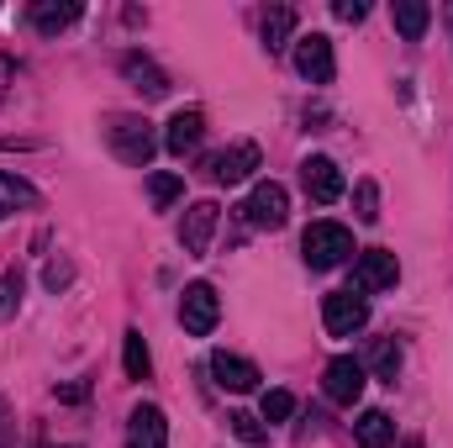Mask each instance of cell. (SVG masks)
Masks as SVG:
<instances>
[{"label":"cell","instance_id":"f546056e","mask_svg":"<svg viewBox=\"0 0 453 448\" xmlns=\"http://www.w3.org/2000/svg\"><path fill=\"white\" fill-rule=\"evenodd\" d=\"M16 444V422H11V406L0 401V448H11Z\"/></svg>","mask_w":453,"mask_h":448},{"label":"cell","instance_id":"ba28073f","mask_svg":"<svg viewBox=\"0 0 453 448\" xmlns=\"http://www.w3.org/2000/svg\"><path fill=\"white\" fill-rule=\"evenodd\" d=\"M217 222H222V206H217V201L185 206V217H180V248L201 259V253L211 248V237H217Z\"/></svg>","mask_w":453,"mask_h":448},{"label":"cell","instance_id":"ac0fdd59","mask_svg":"<svg viewBox=\"0 0 453 448\" xmlns=\"http://www.w3.org/2000/svg\"><path fill=\"white\" fill-rule=\"evenodd\" d=\"M37 201H42V196H37L21 174H0V222H5L11 212H32Z\"/></svg>","mask_w":453,"mask_h":448},{"label":"cell","instance_id":"6da1fadb","mask_svg":"<svg viewBox=\"0 0 453 448\" xmlns=\"http://www.w3.org/2000/svg\"><path fill=\"white\" fill-rule=\"evenodd\" d=\"M106 143H111L116 158L132 164V169H148L153 153H158V132H153V121H148V116H132V112L106 116Z\"/></svg>","mask_w":453,"mask_h":448},{"label":"cell","instance_id":"e0dca14e","mask_svg":"<svg viewBox=\"0 0 453 448\" xmlns=\"http://www.w3.org/2000/svg\"><path fill=\"white\" fill-rule=\"evenodd\" d=\"M390 16H395V32H401L406 42H422V32H427V21H433V5H427V0H395Z\"/></svg>","mask_w":453,"mask_h":448},{"label":"cell","instance_id":"484cf974","mask_svg":"<svg viewBox=\"0 0 453 448\" xmlns=\"http://www.w3.org/2000/svg\"><path fill=\"white\" fill-rule=\"evenodd\" d=\"M296 412V396L290 390H264V422H285Z\"/></svg>","mask_w":453,"mask_h":448},{"label":"cell","instance_id":"9a60e30c","mask_svg":"<svg viewBox=\"0 0 453 448\" xmlns=\"http://www.w3.org/2000/svg\"><path fill=\"white\" fill-rule=\"evenodd\" d=\"M127 433H132V448H169V422L158 406H137Z\"/></svg>","mask_w":453,"mask_h":448},{"label":"cell","instance_id":"f1b7e54d","mask_svg":"<svg viewBox=\"0 0 453 448\" xmlns=\"http://www.w3.org/2000/svg\"><path fill=\"white\" fill-rule=\"evenodd\" d=\"M333 11H338V21H364V16H369V5H364V0H338Z\"/></svg>","mask_w":453,"mask_h":448},{"label":"cell","instance_id":"277c9868","mask_svg":"<svg viewBox=\"0 0 453 448\" xmlns=\"http://www.w3.org/2000/svg\"><path fill=\"white\" fill-rule=\"evenodd\" d=\"M322 322H327L333 337L364 333V322H369V296H358V290H333V296L322 301Z\"/></svg>","mask_w":453,"mask_h":448},{"label":"cell","instance_id":"3957f363","mask_svg":"<svg viewBox=\"0 0 453 448\" xmlns=\"http://www.w3.org/2000/svg\"><path fill=\"white\" fill-rule=\"evenodd\" d=\"M180 322H185V333L190 337L217 333V322H222V301H217V290H211L206 280L185 285V296H180Z\"/></svg>","mask_w":453,"mask_h":448},{"label":"cell","instance_id":"52a82bcc","mask_svg":"<svg viewBox=\"0 0 453 448\" xmlns=\"http://www.w3.org/2000/svg\"><path fill=\"white\" fill-rule=\"evenodd\" d=\"M242 217L248 227H285L290 222V196H285V185H274V180H258L253 185V196H248V206H242Z\"/></svg>","mask_w":453,"mask_h":448},{"label":"cell","instance_id":"d6a6232c","mask_svg":"<svg viewBox=\"0 0 453 448\" xmlns=\"http://www.w3.org/2000/svg\"><path fill=\"white\" fill-rule=\"evenodd\" d=\"M406 448H427V444H422V438H406Z\"/></svg>","mask_w":453,"mask_h":448},{"label":"cell","instance_id":"4fadbf2b","mask_svg":"<svg viewBox=\"0 0 453 448\" xmlns=\"http://www.w3.org/2000/svg\"><path fill=\"white\" fill-rule=\"evenodd\" d=\"M121 74H127V85H132L142 101H164V96H169V74H164L153 58H142V53H127V58H121Z\"/></svg>","mask_w":453,"mask_h":448},{"label":"cell","instance_id":"83f0119b","mask_svg":"<svg viewBox=\"0 0 453 448\" xmlns=\"http://www.w3.org/2000/svg\"><path fill=\"white\" fill-rule=\"evenodd\" d=\"M69 280H74V269H69V264H64V259H53V264H48V269H42V285H48V290H53V296H58V290H64V285H69Z\"/></svg>","mask_w":453,"mask_h":448},{"label":"cell","instance_id":"836d02e7","mask_svg":"<svg viewBox=\"0 0 453 448\" xmlns=\"http://www.w3.org/2000/svg\"><path fill=\"white\" fill-rule=\"evenodd\" d=\"M42 448H80V444H42Z\"/></svg>","mask_w":453,"mask_h":448},{"label":"cell","instance_id":"5bb4252c","mask_svg":"<svg viewBox=\"0 0 453 448\" xmlns=\"http://www.w3.org/2000/svg\"><path fill=\"white\" fill-rule=\"evenodd\" d=\"M201 137H206V116H201V112H174V116H169V127H164V148H169V153H180V158H185V153H196V148H201Z\"/></svg>","mask_w":453,"mask_h":448},{"label":"cell","instance_id":"cb8c5ba5","mask_svg":"<svg viewBox=\"0 0 453 448\" xmlns=\"http://www.w3.org/2000/svg\"><path fill=\"white\" fill-rule=\"evenodd\" d=\"M353 217L358 222H380V190H374V180H358V190H353Z\"/></svg>","mask_w":453,"mask_h":448},{"label":"cell","instance_id":"7c38bea8","mask_svg":"<svg viewBox=\"0 0 453 448\" xmlns=\"http://www.w3.org/2000/svg\"><path fill=\"white\" fill-rule=\"evenodd\" d=\"M211 380H217L222 390H232V396H242V390H253V385H258V364H253V359H242V353L217 348V353H211Z\"/></svg>","mask_w":453,"mask_h":448},{"label":"cell","instance_id":"2e32d148","mask_svg":"<svg viewBox=\"0 0 453 448\" xmlns=\"http://www.w3.org/2000/svg\"><path fill=\"white\" fill-rule=\"evenodd\" d=\"M364 364L374 369V380H380V385H395V375H401V343H395V337H369Z\"/></svg>","mask_w":453,"mask_h":448},{"label":"cell","instance_id":"44dd1931","mask_svg":"<svg viewBox=\"0 0 453 448\" xmlns=\"http://www.w3.org/2000/svg\"><path fill=\"white\" fill-rule=\"evenodd\" d=\"M290 32H296V11H290V5L264 11V48H269V53H280V48L290 42Z\"/></svg>","mask_w":453,"mask_h":448},{"label":"cell","instance_id":"8992f818","mask_svg":"<svg viewBox=\"0 0 453 448\" xmlns=\"http://www.w3.org/2000/svg\"><path fill=\"white\" fill-rule=\"evenodd\" d=\"M395 280H401V264H395L390 248H364V253L353 259V290H358V296H369V290H390Z\"/></svg>","mask_w":453,"mask_h":448},{"label":"cell","instance_id":"4dcf8cb0","mask_svg":"<svg viewBox=\"0 0 453 448\" xmlns=\"http://www.w3.org/2000/svg\"><path fill=\"white\" fill-rule=\"evenodd\" d=\"M5 80H11V58H0V96H5Z\"/></svg>","mask_w":453,"mask_h":448},{"label":"cell","instance_id":"d4e9b609","mask_svg":"<svg viewBox=\"0 0 453 448\" xmlns=\"http://www.w3.org/2000/svg\"><path fill=\"white\" fill-rule=\"evenodd\" d=\"M21 290H27V285H21V274H16V269H11V274H0V322H11V317H16Z\"/></svg>","mask_w":453,"mask_h":448},{"label":"cell","instance_id":"7a4b0ae2","mask_svg":"<svg viewBox=\"0 0 453 448\" xmlns=\"http://www.w3.org/2000/svg\"><path fill=\"white\" fill-rule=\"evenodd\" d=\"M301 253H306L311 269H338V264H348V253H353V232L342 222H311L306 237H301Z\"/></svg>","mask_w":453,"mask_h":448},{"label":"cell","instance_id":"5b68a950","mask_svg":"<svg viewBox=\"0 0 453 448\" xmlns=\"http://www.w3.org/2000/svg\"><path fill=\"white\" fill-rule=\"evenodd\" d=\"M296 69H301L311 85H333V80H338L333 37H322V32H306V37H296Z\"/></svg>","mask_w":453,"mask_h":448},{"label":"cell","instance_id":"8fae6325","mask_svg":"<svg viewBox=\"0 0 453 448\" xmlns=\"http://www.w3.org/2000/svg\"><path fill=\"white\" fill-rule=\"evenodd\" d=\"M264 164V153H258V143H232L226 153L211 158V180L217 185H242V180H253V169Z\"/></svg>","mask_w":453,"mask_h":448},{"label":"cell","instance_id":"1f68e13d","mask_svg":"<svg viewBox=\"0 0 453 448\" xmlns=\"http://www.w3.org/2000/svg\"><path fill=\"white\" fill-rule=\"evenodd\" d=\"M443 27H449V37H453V0L443 5Z\"/></svg>","mask_w":453,"mask_h":448},{"label":"cell","instance_id":"7402d4cb","mask_svg":"<svg viewBox=\"0 0 453 448\" xmlns=\"http://www.w3.org/2000/svg\"><path fill=\"white\" fill-rule=\"evenodd\" d=\"M121 364H127V380H148V375H153L148 343H142V333H137V328H132V333L121 337Z\"/></svg>","mask_w":453,"mask_h":448},{"label":"cell","instance_id":"9c48e42d","mask_svg":"<svg viewBox=\"0 0 453 448\" xmlns=\"http://www.w3.org/2000/svg\"><path fill=\"white\" fill-rule=\"evenodd\" d=\"M364 385H369V375H364V364L348 359V353L322 369V390H327V401H338V406H353V401L364 396Z\"/></svg>","mask_w":453,"mask_h":448},{"label":"cell","instance_id":"ffe728a7","mask_svg":"<svg viewBox=\"0 0 453 448\" xmlns=\"http://www.w3.org/2000/svg\"><path fill=\"white\" fill-rule=\"evenodd\" d=\"M74 16H80V5H74V0H69V5H53V0L32 5V27H37L42 37H53V32H64V27H74Z\"/></svg>","mask_w":453,"mask_h":448},{"label":"cell","instance_id":"30bf717a","mask_svg":"<svg viewBox=\"0 0 453 448\" xmlns=\"http://www.w3.org/2000/svg\"><path fill=\"white\" fill-rule=\"evenodd\" d=\"M301 185H306V196L317 201V206H333L342 196V169L333 158H322V153H311L306 164H301Z\"/></svg>","mask_w":453,"mask_h":448},{"label":"cell","instance_id":"d6986e66","mask_svg":"<svg viewBox=\"0 0 453 448\" xmlns=\"http://www.w3.org/2000/svg\"><path fill=\"white\" fill-rule=\"evenodd\" d=\"M353 438L364 448H390L395 444V422H390L385 412H364V417L353 422Z\"/></svg>","mask_w":453,"mask_h":448},{"label":"cell","instance_id":"603a6c76","mask_svg":"<svg viewBox=\"0 0 453 448\" xmlns=\"http://www.w3.org/2000/svg\"><path fill=\"white\" fill-rule=\"evenodd\" d=\"M148 196H153L158 212H169V206L185 196V180H180V174H148Z\"/></svg>","mask_w":453,"mask_h":448},{"label":"cell","instance_id":"4316f807","mask_svg":"<svg viewBox=\"0 0 453 448\" xmlns=\"http://www.w3.org/2000/svg\"><path fill=\"white\" fill-rule=\"evenodd\" d=\"M226 422H232V433H237L242 444H264V422H258V417H248V412H232Z\"/></svg>","mask_w":453,"mask_h":448}]
</instances>
